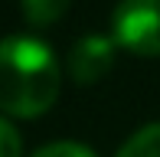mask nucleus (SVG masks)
<instances>
[{"label": "nucleus", "instance_id": "obj_1", "mask_svg": "<svg viewBox=\"0 0 160 157\" xmlns=\"http://www.w3.org/2000/svg\"><path fill=\"white\" fill-rule=\"evenodd\" d=\"M62 85V69L49 43L36 36L0 39V108L17 118H36L52 108Z\"/></svg>", "mask_w": 160, "mask_h": 157}, {"label": "nucleus", "instance_id": "obj_2", "mask_svg": "<svg viewBox=\"0 0 160 157\" xmlns=\"http://www.w3.org/2000/svg\"><path fill=\"white\" fill-rule=\"evenodd\" d=\"M111 39L137 56H160V0H118Z\"/></svg>", "mask_w": 160, "mask_h": 157}, {"label": "nucleus", "instance_id": "obj_3", "mask_svg": "<svg viewBox=\"0 0 160 157\" xmlns=\"http://www.w3.org/2000/svg\"><path fill=\"white\" fill-rule=\"evenodd\" d=\"M114 46H118V43L111 36H101V33L82 36L72 46V53H69L72 78H75V82H98L114 62Z\"/></svg>", "mask_w": 160, "mask_h": 157}, {"label": "nucleus", "instance_id": "obj_4", "mask_svg": "<svg viewBox=\"0 0 160 157\" xmlns=\"http://www.w3.org/2000/svg\"><path fill=\"white\" fill-rule=\"evenodd\" d=\"M114 157H160V121H150V124L137 128L118 147Z\"/></svg>", "mask_w": 160, "mask_h": 157}, {"label": "nucleus", "instance_id": "obj_5", "mask_svg": "<svg viewBox=\"0 0 160 157\" xmlns=\"http://www.w3.org/2000/svg\"><path fill=\"white\" fill-rule=\"evenodd\" d=\"M69 3H72V0H20L23 17L30 20L33 26H49V23H56V20L69 10Z\"/></svg>", "mask_w": 160, "mask_h": 157}, {"label": "nucleus", "instance_id": "obj_6", "mask_svg": "<svg viewBox=\"0 0 160 157\" xmlns=\"http://www.w3.org/2000/svg\"><path fill=\"white\" fill-rule=\"evenodd\" d=\"M33 157H95V151L82 141H49L39 151H33Z\"/></svg>", "mask_w": 160, "mask_h": 157}, {"label": "nucleus", "instance_id": "obj_7", "mask_svg": "<svg viewBox=\"0 0 160 157\" xmlns=\"http://www.w3.org/2000/svg\"><path fill=\"white\" fill-rule=\"evenodd\" d=\"M0 157H23V138L17 124H10L3 115H0Z\"/></svg>", "mask_w": 160, "mask_h": 157}]
</instances>
